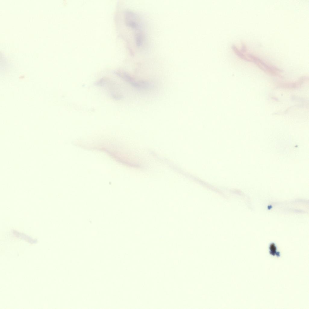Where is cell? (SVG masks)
<instances>
[{"label": "cell", "mask_w": 309, "mask_h": 309, "mask_svg": "<svg viewBox=\"0 0 309 309\" xmlns=\"http://www.w3.org/2000/svg\"><path fill=\"white\" fill-rule=\"evenodd\" d=\"M252 62H254L260 69L266 73L273 76L278 75L280 72L277 68L264 62L253 55L251 56Z\"/></svg>", "instance_id": "3957f363"}, {"label": "cell", "mask_w": 309, "mask_h": 309, "mask_svg": "<svg viewBox=\"0 0 309 309\" xmlns=\"http://www.w3.org/2000/svg\"><path fill=\"white\" fill-rule=\"evenodd\" d=\"M144 36L141 31L136 33L135 36V40L136 46L138 47L142 46L144 43L145 40Z\"/></svg>", "instance_id": "277c9868"}, {"label": "cell", "mask_w": 309, "mask_h": 309, "mask_svg": "<svg viewBox=\"0 0 309 309\" xmlns=\"http://www.w3.org/2000/svg\"><path fill=\"white\" fill-rule=\"evenodd\" d=\"M125 21L127 26L135 30H140L142 24L138 15L134 12L128 11L125 14Z\"/></svg>", "instance_id": "7a4b0ae2"}, {"label": "cell", "mask_w": 309, "mask_h": 309, "mask_svg": "<svg viewBox=\"0 0 309 309\" xmlns=\"http://www.w3.org/2000/svg\"><path fill=\"white\" fill-rule=\"evenodd\" d=\"M305 78H302L300 80H299L298 81H297V82L294 83H289L283 84H282V85L281 86H282L283 88H295V87H296L297 86H299V85H300L302 84L303 81H304V80Z\"/></svg>", "instance_id": "5b68a950"}, {"label": "cell", "mask_w": 309, "mask_h": 309, "mask_svg": "<svg viewBox=\"0 0 309 309\" xmlns=\"http://www.w3.org/2000/svg\"><path fill=\"white\" fill-rule=\"evenodd\" d=\"M117 74L132 87L139 90H148L154 87L153 84L148 81L137 80L125 72H117Z\"/></svg>", "instance_id": "6da1fadb"}]
</instances>
